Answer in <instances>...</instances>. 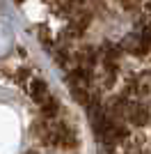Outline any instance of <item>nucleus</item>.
I'll list each match as a JSON object with an SVG mask.
<instances>
[{
    "label": "nucleus",
    "instance_id": "nucleus-1",
    "mask_svg": "<svg viewBox=\"0 0 151 154\" xmlns=\"http://www.w3.org/2000/svg\"><path fill=\"white\" fill-rule=\"evenodd\" d=\"M12 46H14L12 32H9V28L5 23H0V58H5L7 53L12 51Z\"/></svg>",
    "mask_w": 151,
    "mask_h": 154
}]
</instances>
